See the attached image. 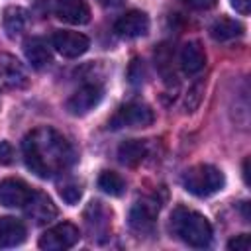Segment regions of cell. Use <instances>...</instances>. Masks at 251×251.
Here are the masks:
<instances>
[{
	"label": "cell",
	"instance_id": "obj_6",
	"mask_svg": "<svg viewBox=\"0 0 251 251\" xmlns=\"http://www.w3.org/2000/svg\"><path fill=\"white\" fill-rule=\"evenodd\" d=\"M51 45L55 47V51L67 59H76L80 55H84L90 47V41L84 33L80 31H71V29H61L55 31L51 37Z\"/></svg>",
	"mask_w": 251,
	"mask_h": 251
},
{
	"label": "cell",
	"instance_id": "obj_13",
	"mask_svg": "<svg viewBox=\"0 0 251 251\" xmlns=\"http://www.w3.org/2000/svg\"><path fill=\"white\" fill-rule=\"evenodd\" d=\"M27 82L25 71L20 65V61L12 55L2 53L0 55V86H8V88H20Z\"/></svg>",
	"mask_w": 251,
	"mask_h": 251
},
{
	"label": "cell",
	"instance_id": "obj_5",
	"mask_svg": "<svg viewBox=\"0 0 251 251\" xmlns=\"http://www.w3.org/2000/svg\"><path fill=\"white\" fill-rule=\"evenodd\" d=\"M80 237V231L75 224L71 222H61L53 227H49L47 231H43V235L39 237V247L45 251H65L71 249Z\"/></svg>",
	"mask_w": 251,
	"mask_h": 251
},
{
	"label": "cell",
	"instance_id": "obj_18",
	"mask_svg": "<svg viewBox=\"0 0 251 251\" xmlns=\"http://www.w3.org/2000/svg\"><path fill=\"white\" fill-rule=\"evenodd\" d=\"M147 155V143L141 139H127L118 147V159L122 165L135 167L139 165Z\"/></svg>",
	"mask_w": 251,
	"mask_h": 251
},
{
	"label": "cell",
	"instance_id": "obj_16",
	"mask_svg": "<svg viewBox=\"0 0 251 251\" xmlns=\"http://www.w3.org/2000/svg\"><path fill=\"white\" fill-rule=\"evenodd\" d=\"M24 53H25L27 63L33 69H43V67H47L51 63V51H49L47 43L41 37L27 39L25 45H24Z\"/></svg>",
	"mask_w": 251,
	"mask_h": 251
},
{
	"label": "cell",
	"instance_id": "obj_27",
	"mask_svg": "<svg viewBox=\"0 0 251 251\" xmlns=\"http://www.w3.org/2000/svg\"><path fill=\"white\" fill-rule=\"evenodd\" d=\"M100 4H114V2H118V0H98Z\"/></svg>",
	"mask_w": 251,
	"mask_h": 251
},
{
	"label": "cell",
	"instance_id": "obj_20",
	"mask_svg": "<svg viewBox=\"0 0 251 251\" xmlns=\"http://www.w3.org/2000/svg\"><path fill=\"white\" fill-rule=\"evenodd\" d=\"M98 188L110 196H122L124 190H126V182L124 178L114 173V171H104L100 176H98Z\"/></svg>",
	"mask_w": 251,
	"mask_h": 251
},
{
	"label": "cell",
	"instance_id": "obj_12",
	"mask_svg": "<svg viewBox=\"0 0 251 251\" xmlns=\"http://www.w3.org/2000/svg\"><path fill=\"white\" fill-rule=\"evenodd\" d=\"M25 214L35 222V224H47L57 216V208L53 204V200L43 194V192H33V196L29 198V202L24 206Z\"/></svg>",
	"mask_w": 251,
	"mask_h": 251
},
{
	"label": "cell",
	"instance_id": "obj_19",
	"mask_svg": "<svg viewBox=\"0 0 251 251\" xmlns=\"http://www.w3.org/2000/svg\"><path fill=\"white\" fill-rule=\"evenodd\" d=\"M243 33V25L231 18H220L210 25V35L216 41H229Z\"/></svg>",
	"mask_w": 251,
	"mask_h": 251
},
{
	"label": "cell",
	"instance_id": "obj_8",
	"mask_svg": "<svg viewBox=\"0 0 251 251\" xmlns=\"http://www.w3.org/2000/svg\"><path fill=\"white\" fill-rule=\"evenodd\" d=\"M33 188L20 178L0 180V204L6 208H24L33 196Z\"/></svg>",
	"mask_w": 251,
	"mask_h": 251
},
{
	"label": "cell",
	"instance_id": "obj_7",
	"mask_svg": "<svg viewBox=\"0 0 251 251\" xmlns=\"http://www.w3.org/2000/svg\"><path fill=\"white\" fill-rule=\"evenodd\" d=\"M157 214L159 202L153 198H141L129 210V227L137 233H151L157 222Z\"/></svg>",
	"mask_w": 251,
	"mask_h": 251
},
{
	"label": "cell",
	"instance_id": "obj_15",
	"mask_svg": "<svg viewBox=\"0 0 251 251\" xmlns=\"http://www.w3.org/2000/svg\"><path fill=\"white\" fill-rule=\"evenodd\" d=\"M27 229L22 220L4 216L0 218V247H16L25 241Z\"/></svg>",
	"mask_w": 251,
	"mask_h": 251
},
{
	"label": "cell",
	"instance_id": "obj_17",
	"mask_svg": "<svg viewBox=\"0 0 251 251\" xmlns=\"http://www.w3.org/2000/svg\"><path fill=\"white\" fill-rule=\"evenodd\" d=\"M27 24V12L20 6H8L2 12V27L8 37H18L25 29Z\"/></svg>",
	"mask_w": 251,
	"mask_h": 251
},
{
	"label": "cell",
	"instance_id": "obj_24",
	"mask_svg": "<svg viewBox=\"0 0 251 251\" xmlns=\"http://www.w3.org/2000/svg\"><path fill=\"white\" fill-rule=\"evenodd\" d=\"M182 2L192 10H210L216 6L218 0H182Z\"/></svg>",
	"mask_w": 251,
	"mask_h": 251
},
{
	"label": "cell",
	"instance_id": "obj_23",
	"mask_svg": "<svg viewBox=\"0 0 251 251\" xmlns=\"http://www.w3.org/2000/svg\"><path fill=\"white\" fill-rule=\"evenodd\" d=\"M14 159V149L8 141H0V163L2 165H10Z\"/></svg>",
	"mask_w": 251,
	"mask_h": 251
},
{
	"label": "cell",
	"instance_id": "obj_21",
	"mask_svg": "<svg viewBox=\"0 0 251 251\" xmlns=\"http://www.w3.org/2000/svg\"><path fill=\"white\" fill-rule=\"evenodd\" d=\"M59 194H61V198L67 202V204H76L78 200H80V196H82V190H80V186L78 184H75V182H69V184H63L61 188H59Z\"/></svg>",
	"mask_w": 251,
	"mask_h": 251
},
{
	"label": "cell",
	"instance_id": "obj_3",
	"mask_svg": "<svg viewBox=\"0 0 251 251\" xmlns=\"http://www.w3.org/2000/svg\"><path fill=\"white\" fill-rule=\"evenodd\" d=\"M182 184L190 194L198 198H206L224 188L226 176L214 165H196L184 173Z\"/></svg>",
	"mask_w": 251,
	"mask_h": 251
},
{
	"label": "cell",
	"instance_id": "obj_11",
	"mask_svg": "<svg viewBox=\"0 0 251 251\" xmlns=\"http://www.w3.org/2000/svg\"><path fill=\"white\" fill-rule=\"evenodd\" d=\"M55 14L61 22L71 25H82L90 20V8L86 0H57Z\"/></svg>",
	"mask_w": 251,
	"mask_h": 251
},
{
	"label": "cell",
	"instance_id": "obj_14",
	"mask_svg": "<svg viewBox=\"0 0 251 251\" xmlns=\"http://www.w3.org/2000/svg\"><path fill=\"white\" fill-rule=\"evenodd\" d=\"M178 61H180L182 73L192 76V75H198L204 69V65H206V53H204V49H202L200 43L188 41V43L182 45Z\"/></svg>",
	"mask_w": 251,
	"mask_h": 251
},
{
	"label": "cell",
	"instance_id": "obj_10",
	"mask_svg": "<svg viewBox=\"0 0 251 251\" xmlns=\"http://www.w3.org/2000/svg\"><path fill=\"white\" fill-rule=\"evenodd\" d=\"M100 100H102V88L98 84H84L67 100V110L73 116H84L92 108H96Z\"/></svg>",
	"mask_w": 251,
	"mask_h": 251
},
{
	"label": "cell",
	"instance_id": "obj_26",
	"mask_svg": "<svg viewBox=\"0 0 251 251\" xmlns=\"http://www.w3.org/2000/svg\"><path fill=\"white\" fill-rule=\"evenodd\" d=\"M243 178H245V184H249V159L243 161Z\"/></svg>",
	"mask_w": 251,
	"mask_h": 251
},
{
	"label": "cell",
	"instance_id": "obj_9",
	"mask_svg": "<svg viewBox=\"0 0 251 251\" xmlns=\"http://www.w3.org/2000/svg\"><path fill=\"white\" fill-rule=\"evenodd\" d=\"M114 31L120 37H126V39L141 37L149 31V18L141 10H129V12H126L124 16H120L116 20Z\"/></svg>",
	"mask_w": 251,
	"mask_h": 251
},
{
	"label": "cell",
	"instance_id": "obj_4",
	"mask_svg": "<svg viewBox=\"0 0 251 251\" xmlns=\"http://www.w3.org/2000/svg\"><path fill=\"white\" fill-rule=\"evenodd\" d=\"M153 110L147 104L141 102H127L120 106L114 116L110 118L108 126L112 129H122V127H147L153 124Z\"/></svg>",
	"mask_w": 251,
	"mask_h": 251
},
{
	"label": "cell",
	"instance_id": "obj_2",
	"mask_svg": "<svg viewBox=\"0 0 251 251\" xmlns=\"http://www.w3.org/2000/svg\"><path fill=\"white\" fill-rule=\"evenodd\" d=\"M171 229L180 241L196 249H204L212 241V226L206 220V216L184 206H176L173 210Z\"/></svg>",
	"mask_w": 251,
	"mask_h": 251
},
{
	"label": "cell",
	"instance_id": "obj_25",
	"mask_svg": "<svg viewBox=\"0 0 251 251\" xmlns=\"http://www.w3.org/2000/svg\"><path fill=\"white\" fill-rule=\"evenodd\" d=\"M229 4H231V8H233L237 14H241V16H247L249 10H251V0H229Z\"/></svg>",
	"mask_w": 251,
	"mask_h": 251
},
{
	"label": "cell",
	"instance_id": "obj_22",
	"mask_svg": "<svg viewBox=\"0 0 251 251\" xmlns=\"http://www.w3.org/2000/svg\"><path fill=\"white\" fill-rule=\"evenodd\" d=\"M251 247V237L247 233H241L233 239L227 241V249H235V251H247Z\"/></svg>",
	"mask_w": 251,
	"mask_h": 251
},
{
	"label": "cell",
	"instance_id": "obj_1",
	"mask_svg": "<svg viewBox=\"0 0 251 251\" xmlns=\"http://www.w3.org/2000/svg\"><path fill=\"white\" fill-rule=\"evenodd\" d=\"M22 153L25 167L39 178H51L75 163L73 145L49 126L31 129L22 141Z\"/></svg>",
	"mask_w": 251,
	"mask_h": 251
}]
</instances>
